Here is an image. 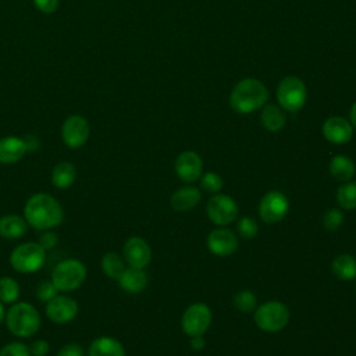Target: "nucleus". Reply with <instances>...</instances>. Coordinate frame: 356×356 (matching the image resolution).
<instances>
[{"mask_svg": "<svg viewBox=\"0 0 356 356\" xmlns=\"http://www.w3.org/2000/svg\"><path fill=\"white\" fill-rule=\"evenodd\" d=\"M24 217L29 227L38 231H47L63 222L64 209L54 196L39 192L26 200Z\"/></svg>", "mask_w": 356, "mask_h": 356, "instance_id": "f257e3e1", "label": "nucleus"}, {"mask_svg": "<svg viewBox=\"0 0 356 356\" xmlns=\"http://www.w3.org/2000/svg\"><path fill=\"white\" fill-rule=\"evenodd\" d=\"M267 99L268 90L264 83L256 78H245L234 86L229 95V106L238 114H249L261 108Z\"/></svg>", "mask_w": 356, "mask_h": 356, "instance_id": "f03ea898", "label": "nucleus"}, {"mask_svg": "<svg viewBox=\"0 0 356 356\" xmlns=\"http://www.w3.org/2000/svg\"><path fill=\"white\" fill-rule=\"evenodd\" d=\"M6 325L18 338H29L40 328V314L29 302H15L6 312Z\"/></svg>", "mask_w": 356, "mask_h": 356, "instance_id": "7ed1b4c3", "label": "nucleus"}, {"mask_svg": "<svg viewBox=\"0 0 356 356\" xmlns=\"http://www.w3.org/2000/svg\"><path fill=\"white\" fill-rule=\"evenodd\" d=\"M86 274V266L81 260L65 259L54 266L50 280L58 292H71L85 282Z\"/></svg>", "mask_w": 356, "mask_h": 356, "instance_id": "20e7f679", "label": "nucleus"}, {"mask_svg": "<svg viewBox=\"0 0 356 356\" xmlns=\"http://www.w3.org/2000/svg\"><path fill=\"white\" fill-rule=\"evenodd\" d=\"M46 261V250L39 242H24L15 246L10 254L11 267L21 274L39 271Z\"/></svg>", "mask_w": 356, "mask_h": 356, "instance_id": "39448f33", "label": "nucleus"}, {"mask_svg": "<svg viewBox=\"0 0 356 356\" xmlns=\"http://www.w3.org/2000/svg\"><path fill=\"white\" fill-rule=\"evenodd\" d=\"M254 323L266 332H278L284 330L289 321L288 307L278 300H268L254 309Z\"/></svg>", "mask_w": 356, "mask_h": 356, "instance_id": "423d86ee", "label": "nucleus"}, {"mask_svg": "<svg viewBox=\"0 0 356 356\" xmlns=\"http://www.w3.org/2000/svg\"><path fill=\"white\" fill-rule=\"evenodd\" d=\"M275 96L282 110L289 113L299 111L306 103V97H307L306 85L298 76H292V75L285 76L280 81Z\"/></svg>", "mask_w": 356, "mask_h": 356, "instance_id": "0eeeda50", "label": "nucleus"}, {"mask_svg": "<svg viewBox=\"0 0 356 356\" xmlns=\"http://www.w3.org/2000/svg\"><path fill=\"white\" fill-rule=\"evenodd\" d=\"M211 324V310L206 303L197 302L186 307L182 314L181 325L186 335H203Z\"/></svg>", "mask_w": 356, "mask_h": 356, "instance_id": "6e6552de", "label": "nucleus"}, {"mask_svg": "<svg viewBox=\"0 0 356 356\" xmlns=\"http://www.w3.org/2000/svg\"><path fill=\"white\" fill-rule=\"evenodd\" d=\"M209 218L218 227L231 224L238 217V206L232 197L224 193L213 195L206 206Z\"/></svg>", "mask_w": 356, "mask_h": 356, "instance_id": "1a4fd4ad", "label": "nucleus"}, {"mask_svg": "<svg viewBox=\"0 0 356 356\" xmlns=\"http://www.w3.org/2000/svg\"><path fill=\"white\" fill-rule=\"evenodd\" d=\"M288 211H289L288 197L280 191L267 192L259 203V216L261 217L263 221L268 224L281 221L282 218H285Z\"/></svg>", "mask_w": 356, "mask_h": 356, "instance_id": "9d476101", "label": "nucleus"}, {"mask_svg": "<svg viewBox=\"0 0 356 356\" xmlns=\"http://www.w3.org/2000/svg\"><path fill=\"white\" fill-rule=\"evenodd\" d=\"M89 122L82 115H71L63 122L61 138L64 145L70 149H78L83 146L89 139Z\"/></svg>", "mask_w": 356, "mask_h": 356, "instance_id": "9b49d317", "label": "nucleus"}, {"mask_svg": "<svg viewBox=\"0 0 356 356\" xmlns=\"http://www.w3.org/2000/svg\"><path fill=\"white\" fill-rule=\"evenodd\" d=\"M79 312L78 302L67 295H56L46 303V316L56 324H67L72 321Z\"/></svg>", "mask_w": 356, "mask_h": 356, "instance_id": "f8f14e48", "label": "nucleus"}, {"mask_svg": "<svg viewBox=\"0 0 356 356\" xmlns=\"http://www.w3.org/2000/svg\"><path fill=\"white\" fill-rule=\"evenodd\" d=\"M124 260L129 267L145 268L152 260L149 243L140 236H129L122 246Z\"/></svg>", "mask_w": 356, "mask_h": 356, "instance_id": "ddd939ff", "label": "nucleus"}, {"mask_svg": "<svg viewBox=\"0 0 356 356\" xmlns=\"http://www.w3.org/2000/svg\"><path fill=\"white\" fill-rule=\"evenodd\" d=\"M207 248L216 256H229L239 245L238 236L228 228H216L207 236Z\"/></svg>", "mask_w": 356, "mask_h": 356, "instance_id": "4468645a", "label": "nucleus"}, {"mask_svg": "<svg viewBox=\"0 0 356 356\" xmlns=\"http://www.w3.org/2000/svg\"><path fill=\"white\" fill-rule=\"evenodd\" d=\"M174 168L177 175L185 182H195L202 177L203 163L197 153L192 150H185L179 153L175 159Z\"/></svg>", "mask_w": 356, "mask_h": 356, "instance_id": "2eb2a0df", "label": "nucleus"}, {"mask_svg": "<svg viewBox=\"0 0 356 356\" xmlns=\"http://www.w3.org/2000/svg\"><path fill=\"white\" fill-rule=\"evenodd\" d=\"M353 134V127L350 121L343 117H330L323 124L324 138L335 145H343L350 140Z\"/></svg>", "mask_w": 356, "mask_h": 356, "instance_id": "dca6fc26", "label": "nucleus"}, {"mask_svg": "<svg viewBox=\"0 0 356 356\" xmlns=\"http://www.w3.org/2000/svg\"><path fill=\"white\" fill-rule=\"evenodd\" d=\"M28 153L24 138L4 136L0 139V163L14 164L18 163Z\"/></svg>", "mask_w": 356, "mask_h": 356, "instance_id": "f3484780", "label": "nucleus"}, {"mask_svg": "<svg viewBox=\"0 0 356 356\" xmlns=\"http://www.w3.org/2000/svg\"><path fill=\"white\" fill-rule=\"evenodd\" d=\"M88 356H125V349L117 338L102 335L90 342Z\"/></svg>", "mask_w": 356, "mask_h": 356, "instance_id": "a211bd4d", "label": "nucleus"}, {"mask_svg": "<svg viewBox=\"0 0 356 356\" xmlns=\"http://www.w3.org/2000/svg\"><path fill=\"white\" fill-rule=\"evenodd\" d=\"M117 281L122 291L128 293H139L147 285V275L143 268H135L128 266Z\"/></svg>", "mask_w": 356, "mask_h": 356, "instance_id": "6ab92c4d", "label": "nucleus"}, {"mask_svg": "<svg viewBox=\"0 0 356 356\" xmlns=\"http://www.w3.org/2000/svg\"><path fill=\"white\" fill-rule=\"evenodd\" d=\"M25 217L18 214H4L0 217V236L4 239L22 238L28 231Z\"/></svg>", "mask_w": 356, "mask_h": 356, "instance_id": "aec40b11", "label": "nucleus"}, {"mask_svg": "<svg viewBox=\"0 0 356 356\" xmlns=\"http://www.w3.org/2000/svg\"><path fill=\"white\" fill-rule=\"evenodd\" d=\"M202 193L195 186H184L175 191L171 196V207L177 211H188L199 204Z\"/></svg>", "mask_w": 356, "mask_h": 356, "instance_id": "412c9836", "label": "nucleus"}, {"mask_svg": "<svg viewBox=\"0 0 356 356\" xmlns=\"http://www.w3.org/2000/svg\"><path fill=\"white\" fill-rule=\"evenodd\" d=\"M50 179L54 188L67 189L76 179V167L70 161H60L53 167Z\"/></svg>", "mask_w": 356, "mask_h": 356, "instance_id": "4be33fe9", "label": "nucleus"}, {"mask_svg": "<svg viewBox=\"0 0 356 356\" xmlns=\"http://www.w3.org/2000/svg\"><path fill=\"white\" fill-rule=\"evenodd\" d=\"M328 170H330V174L335 179L346 182L353 177L356 168H355V163L350 157H348L345 154H337L330 160Z\"/></svg>", "mask_w": 356, "mask_h": 356, "instance_id": "5701e85b", "label": "nucleus"}, {"mask_svg": "<svg viewBox=\"0 0 356 356\" xmlns=\"http://www.w3.org/2000/svg\"><path fill=\"white\" fill-rule=\"evenodd\" d=\"M261 125L270 132H278L285 125V114L280 106L267 104L261 110Z\"/></svg>", "mask_w": 356, "mask_h": 356, "instance_id": "b1692460", "label": "nucleus"}, {"mask_svg": "<svg viewBox=\"0 0 356 356\" xmlns=\"http://www.w3.org/2000/svg\"><path fill=\"white\" fill-rule=\"evenodd\" d=\"M332 273L335 277L343 281H349L356 278V259L350 254H339L332 260L331 264Z\"/></svg>", "mask_w": 356, "mask_h": 356, "instance_id": "393cba45", "label": "nucleus"}, {"mask_svg": "<svg viewBox=\"0 0 356 356\" xmlns=\"http://www.w3.org/2000/svg\"><path fill=\"white\" fill-rule=\"evenodd\" d=\"M100 266H102L103 273L111 280H118L121 277V274L124 273V270L127 268L124 257L121 254H118L117 252L104 253L102 257Z\"/></svg>", "mask_w": 356, "mask_h": 356, "instance_id": "a878e982", "label": "nucleus"}, {"mask_svg": "<svg viewBox=\"0 0 356 356\" xmlns=\"http://www.w3.org/2000/svg\"><path fill=\"white\" fill-rule=\"evenodd\" d=\"M337 203L346 210L356 209V181H346L337 189Z\"/></svg>", "mask_w": 356, "mask_h": 356, "instance_id": "bb28decb", "label": "nucleus"}, {"mask_svg": "<svg viewBox=\"0 0 356 356\" xmlns=\"http://www.w3.org/2000/svg\"><path fill=\"white\" fill-rule=\"evenodd\" d=\"M19 284L13 277L4 275L0 278V302L13 305L19 298Z\"/></svg>", "mask_w": 356, "mask_h": 356, "instance_id": "cd10ccee", "label": "nucleus"}, {"mask_svg": "<svg viewBox=\"0 0 356 356\" xmlns=\"http://www.w3.org/2000/svg\"><path fill=\"white\" fill-rule=\"evenodd\" d=\"M234 306L242 313H250L257 307V299L249 289L239 291L234 295Z\"/></svg>", "mask_w": 356, "mask_h": 356, "instance_id": "c85d7f7f", "label": "nucleus"}, {"mask_svg": "<svg viewBox=\"0 0 356 356\" xmlns=\"http://www.w3.org/2000/svg\"><path fill=\"white\" fill-rule=\"evenodd\" d=\"M259 225L254 218L245 216L238 222V232L242 239H253L257 235Z\"/></svg>", "mask_w": 356, "mask_h": 356, "instance_id": "c756f323", "label": "nucleus"}, {"mask_svg": "<svg viewBox=\"0 0 356 356\" xmlns=\"http://www.w3.org/2000/svg\"><path fill=\"white\" fill-rule=\"evenodd\" d=\"M343 222V214L339 209H330L323 216V227L327 231H337Z\"/></svg>", "mask_w": 356, "mask_h": 356, "instance_id": "7c9ffc66", "label": "nucleus"}, {"mask_svg": "<svg viewBox=\"0 0 356 356\" xmlns=\"http://www.w3.org/2000/svg\"><path fill=\"white\" fill-rule=\"evenodd\" d=\"M56 295H58V289L54 286L53 281L49 278V280H42L38 286H36V298L40 300V302H49Z\"/></svg>", "mask_w": 356, "mask_h": 356, "instance_id": "2f4dec72", "label": "nucleus"}, {"mask_svg": "<svg viewBox=\"0 0 356 356\" xmlns=\"http://www.w3.org/2000/svg\"><path fill=\"white\" fill-rule=\"evenodd\" d=\"M200 185H202V188L206 192L218 193V191L222 188V179H221V177L218 174H216L213 171H209V172L202 175Z\"/></svg>", "mask_w": 356, "mask_h": 356, "instance_id": "473e14b6", "label": "nucleus"}, {"mask_svg": "<svg viewBox=\"0 0 356 356\" xmlns=\"http://www.w3.org/2000/svg\"><path fill=\"white\" fill-rule=\"evenodd\" d=\"M0 356H31L29 346L19 341H13L6 343L0 349Z\"/></svg>", "mask_w": 356, "mask_h": 356, "instance_id": "72a5a7b5", "label": "nucleus"}, {"mask_svg": "<svg viewBox=\"0 0 356 356\" xmlns=\"http://www.w3.org/2000/svg\"><path fill=\"white\" fill-rule=\"evenodd\" d=\"M28 346L31 356H46L50 352V343L46 339H35Z\"/></svg>", "mask_w": 356, "mask_h": 356, "instance_id": "f704fd0d", "label": "nucleus"}, {"mask_svg": "<svg viewBox=\"0 0 356 356\" xmlns=\"http://www.w3.org/2000/svg\"><path fill=\"white\" fill-rule=\"evenodd\" d=\"M57 356H85V350L82 348V345L76 343V342H70L63 345L58 352Z\"/></svg>", "mask_w": 356, "mask_h": 356, "instance_id": "c9c22d12", "label": "nucleus"}, {"mask_svg": "<svg viewBox=\"0 0 356 356\" xmlns=\"http://www.w3.org/2000/svg\"><path fill=\"white\" fill-rule=\"evenodd\" d=\"M38 242L40 243V246L44 250H50V249H53L57 245V235L53 231H50V229L43 231V234L39 236Z\"/></svg>", "mask_w": 356, "mask_h": 356, "instance_id": "e433bc0d", "label": "nucleus"}, {"mask_svg": "<svg viewBox=\"0 0 356 356\" xmlns=\"http://www.w3.org/2000/svg\"><path fill=\"white\" fill-rule=\"evenodd\" d=\"M33 3L38 10L44 14H51L58 7V0H33Z\"/></svg>", "mask_w": 356, "mask_h": 356, "instance_id": "4c0bfd02", "label": "nucleus"}, {"mask_svg": "<svg viewBox=\"0 0 356 356\" xmlns=\"http://www.w3.org/2000/svg\"><path fill=\"white\" fill-rule=\"evenodd\" d=\"M24 140H25L28 152H35L39 149V139L35 135H26L24 138Z\"/></svg>", "mask_w": 356, "mask_h": 356, "instance_id": "58836bf2", "label": "nucleus"}, {"mask_svg": "<svg viewBox=\"0 0 356 356\" xmlns=\"http://www.w3.org/2000/svg\"><path fill=\"white\" fill-rule=\"evenodd\" d=\"M206 342L203 339V335H196V337H191V348L193 350H202L204 348Z\"/></svg>", "mask_w": 356, "mask_h": 356, "instance_id": "ea45409f", "label": "nucleus"}, {"mask_svg": "<svg viewBox=\"0 0 356 356\" xmlns=\"http://www.w3.org/2000/svg\"><path fill=\"white\" fill-rule=\"evenodd\" d=\"M349 117H350V124L353 128H356V102L352 104L350 111H349Z\"/></svg>", "mask_w": 356, "mask_h": 356, "instance_id": "a19ab883", "label": "nucleus"}, {"mask_svg": "<svg viewBox=\"0 0 356 356\" xmlns=\"http://www.w3.org/2000/svg\"><path fill=\"white\" fill-rule=\"evenodd\" d=\"M4 318H6V310H4L3 303L0 302V324L4 321Z\"/></svg>", "mask_w": 356, "mask_h": 356, "instance_id": "79ce46f5", "label": "nucleus"}]
</instances>
